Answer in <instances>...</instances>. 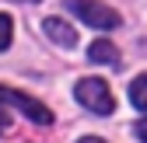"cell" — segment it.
<instances>
[{
    "mask_svg": "<svg viewBox=\"0 0 147 143\" xmlns=\"http://www.w3.org/2000/svg\"><path fill=\"white\" fill-rule=\"evenodd\" d=\"M74 94H77V101L84 105L88 112H95V115H112V112H116V98H112V91H109V84L98 80V77L77 80Z\"/></svg>",
    "mask_w": 147,
    "mask_h": 143,
    "instance_id": "obj_1",
    "label": "cell"
},
{
    "mask_svg": "<svg viewBox=\"0 0 147 143\" xmlns=\"http://www.w3.org/2000/svg\"><path fill=\"white\" fill-rule=\"evenodd\" d=\"M67 11H70L74 17H81L84 25H91V28H102V31L119 28V14H116L112 7L98 4V0H67Z\"/></svg>",
    "mask_w": 147,
    "mask_h": 143,
    "instance_id": "obj_2",
    "label": "cell"
},
{
    "mask_svg": "<svg viewBox=\"0 0 147 143\" xmlns=\"http://www.w3.org/2000/svg\"><path fill=\"white\" fill-rule=\"evenodd\" d=\"M0 105H11V108L25 112L35 126H49V122H53V112L46 108L42 101H35V98L25 94V91H14V87H0Z\"/></svg>",
    "mask_w": 147,
    "mask_h": 143,
    "instance_id": "obj_3",
    "label": "cell"
},
{
    "mask_svg": "<svg viewBox=\"0 0 147 143\" xmlns=\"http://www.w3.org/2000/svg\"><path fill=\"white\" fill-rule=\"evenodd\" d=\"M42 31H46L56 45H77V28L67 25L63 17H46V21H42Z\"/></svg>",
    "mask_w": 147,
    "mask_h": 143,
    "instance_id": "obj_4",
    "label": "cell"
},
{
    "mask_svg": "<svg viewBox=\"0 0 147 143\" xmlns=\"http://www.w3.org/2000/svg\"><path fill=\"white\" fill-rule=\"evenodd\" d=\"M88 59L91 63H105V66H119V49L109 39H95L88 45Z\"/></svg>",
    "mask_w": 147,
    "mask_h": 143,
    "instance_id": "obj_5",
    "label": "cell"
},
{
    "mask_svg": "<svg viewBox=\"0 0 147 143\" xmlns=\"http://www.w3.org/2000/svg\"><path fill=\"white\" fill-rule=\"evenodd\" d=\"M130 101L137 105L140 112H147V74H140V77L130 84Z\"/></svg>",
    "mask_w": 147,
    "mask_h": 143,
    "instance_id": "obj_6",
    "label": "cell"
},
{
    "mask_svg": "<svg viewBox=\"0 0 147 143\" xmlns=\"http://www.w3.org/2000/svg\"><path fill=\"white\" fill-rule=\"evenodd\" d=\"M11 35H14V21H11V14L0 11V52L11 45Z\"/></svg>",
    "mask_w": 147,
    "mask_h": 143,
    "instance_id": "obj_7",
    "label": "cell"
},
{
    "mask_svg": "<svg viewBox=\"0 0 147 143\" xmlns=\"http://www.w3.org/2000/svg\"><path fill=\"white\" fill-rule=\"evenodd\" d=\"M133 133H137V136L147 143V119H140V122H137V126H133Z\"/></svg>",
    "mask_w": 147,
    "mask_h": 143,
    "instance_id": "obj_8",
    "label": "cell"
},
{
    "mask_svg": "<svg viewBox=\"0 0 147 143\" xmlns=\"http://www.w3.org/2000/svg\"><path fill=\"white\" fill-rule=\"evenodd\" d=\"M7 129H11V115H7V112H4V108H0V136H4V133H7Z\"/></svg>",
    "mask_w": 147,
    "mask_h": 143,
    "instance_id": "obj_9",
    "label": "cell"
},
{
    "mask_svg": "<svg viewBox=\"0 0 147 143\" xmlns=\"http://www.w3.org/2000/svg\"><path fill=\"white\" fill-rule=\"evenodd\" d=\"M77 143H105V140H98V136H84V140H77Z\"/></svg>",
    "mask_w": 147,
    "mask_h": 143,
    "instance_id": "obj_10",
    "label": "cell"
},
{
    "mask_svg": "<svg viewBox=\"0 0 147 143\" xmlns=\"http://www.w3.org/2000/svg\"><path fill=\"white\" fill-rule=\"evenodd\" d=\"M25 4H35V0H25Z\"/></svg>",
    "mask_w": 147,
    "mask_h": 143,
    "instance_id": "obj_11",
    "label": "cell"
}]
</instances>
